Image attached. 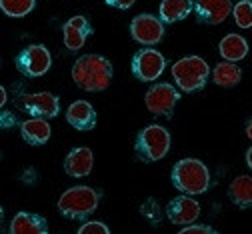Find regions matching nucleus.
Returning a JSON list of instances; mask_svg holds the SVG:
<instances>
[{
	"label": "nucleus",
	"mask_w": 252,
	"mask_h": 234,
	"mask_svg": "<svg viewBox=\"0 0 252 234\" xmlns=\"http://www.w3.org/2000/svg\"><path fill=\"white\" fill-rule=\"evenodd\" d=\"M112 64L100 54H84L72 66V80L86 92H102L112 82Z\"/></svg>",
	"instance_id": "f257e3e1"
},
{
	"label": "nucleus",
	"mask_w": 252,
	"mask_h": 234,
	"mask_svg": "<svg viewBox=\"0 0 252 234\" xmlns=\"http://www.w3.org/2000/svg\"><path fill=\"white\" fill-rule=\"evenodd\" d=\"M172 184L176 190L184 194H204L210 186V172L208 166L198 158H182L172 168Z\"/></svg>",
	"instance_id": "f03ea898"
},
{
	"label": "nucleus",
	"mask_w": 252,
	"mask_h": 234,
	"mask_svg": "<svg viewBox=\"0 0 252 234\" xmlns=\"http://www.w3.org/2000/svg\"><path fill=\"white\" fill-rule=\"evenodd\" d=\"M100 202V192L90 186H72L66 192H62L58 198V212L68 218L84 222L90 214L96 212Z\"/></svg>",
	"instance_id": "7ed1b4c3"
},
{
	"label": "nucleus",
	"mask_w": 252,
	"mask_h": 234,
	"mask_svg": "<svg viewBox=\"0 0 252 234\" xmlns=\"http://www.w3.org/2000/svg\"><path fill=\"white\" fill-rule=\"evenodd\" d=\"M210 66L200 56H184L172 64V78L182 92H198L206 86Z\"/></svg>",
	"instance_id": "20e7f679"
},
{
	"label": "nucleus",
	"mask_w": 252,
	"mask_h": 234,
	"mask_svg": "<svg viewBox=\"0 0 252 234\" xmlns=\"http://www.w3.org/2000/svg\"><path fill=\"white\" fill-rule=\"evenodd\" d=\"M170 150V132L160 124L142 128L134 142V152L142 162H158Z\"/></svg>",
	"instance_id": "39448f33"
},
{
	"label": "nucleus",
	"mask_w": 252,
	"mask_h": 234,
	"mask_svg": "<svg viewBox=\"0 0 252 234\" xmlns=\"http://www.w3.org/2000/svg\"><path fill=\"white\" fill-rule=\"evenodd\" d=\"M14 64L22 76L26 78H40L44 76L50 66H52V56L48 52V48L44 44H30L26 48H22L16 58Z\"/></svg>",
	"instance_id": "423d86ee"
},
{
	"label": "nucleus",
	"mask_w": 252,
	"mask_h": 234,
	"mask_svg": "<svg viewBox=\"0 0 252 234\" xmlns=\"http://www.w3.org/2000/svg\"><path fill=\"white\" fill-rule=\"evenodd\" d=\"M178 100H180V92L172 84L156 82L148 88V92L144 96V104H146L148 112H152L154 116L170 118L178 104Z\"/></svg>",
	"instance_id": "0eeeda50"
},
{
	"label": "nucleus",
	"mask_w": 252,
	"mask_h": 234,
	"mask_svg": "<svg viewBox=\"0 0 252 234\" xmlns=\"http://www.w3.org/2000/svg\"><path fill=\"white\" fill-rule=\"evenodd\" d=\"M132 74L136 76V80L140 82H152V80H158L160 74L166 68V58L152 46L138 50L132 56Z\"/></svg>",
	"instance_id": "6e6552de"
},
{
	"label": "nucleus",
	"mask_w": 252,
	"mask_h": 234,
	"mask_svg": "<svg viewBox=\"0 0 252 234\" xmlns=\"http://www.w3.org/2000/svg\"><path fill=\"white\" fill-rule=\"evenodd\" d=\"M130 36L142 46H156L164 38V22L152 14H138L130 22Z\"/></svg>",
	"instance_id": "1a4fd4ad"
},
{
	"label": "nucleus",
	"mask_w": 252,
	"mask_h": 234,
	"mask_svg": "<svg viewBox=\"0 0 252 234\" xmlns=\"http://www.w3.org/2000/svg\"><path fill=\"white\" fill-rule=\"evenodd\" d=\"M22 108L34 118H56L60 112V100L52 92H34L22 98Z\"/></svg>",
	"instance_id": "9d476101"
},
{
	"label": "nucleus",
	"mask_w": 252,
	"mask_h": 234,
	"mask_svg": "<svg viewBox=\"0 0 252 234\" xmlns=\"http://www.w3.org/2000/svg\"><path fill=\"white\" fill-rule=\"evenodd\" d=\"M166 216L172 224H192L198 220L200 216V204L196 202V200L190 196V194H182V196H176L172 198L168 206H166Z\"/></svg>",
	"instance_id": "9b49d317"
},
{
	"label": "nucleus",
	"mask_w": 252,
	"mask_h": 234,
	"mask_svg": "<svg viewBox=\"0 0 252 234\" xmlns=\"http://www.w3.org/2000/svg\"><path fill=\"white\" fill-rule=\"evenodd\" d=\"M232 12L230 0H194V14L202 24H222Z\"/></svg>",
	"instance_id": "f8f14e48"
},
{
	"label": "nucleus",
	"mask_w": 252,
	"mask_h": 234,
	"mask_svg": "<svg viewBox=\"0 0 252 234\" xmlns=\"http://www.w3.org/2000/svg\"><path fill=\"white\" fill-rule=\"evenodd\" d=\"M92 34V24L86 16L76 14L72 18H68L62 26V36H64V46L70 52H76L84 46L86 38Z\"/></svg>",
	"instance_id": "ddd939ff"
},
{
	"label": "nucleus",
	"mask_w": 252,
	"mask_h": 234,
	"mask_svg": "<svg viewBox=\"0 0 252 234\" xmlns=\"http://www.w3.org/2000/svg\"><path fill=\"white\" fill-rule=\"evenodd\" d=\"M92 166H94V154L90 148L80 146L74 148L66 154L64 158V172L72 178H84L92 172Z\"/></svg>",
	"instance_id": "4468645a"
},
{
	"label": "nucleus",
	"mask_w": 252,
	"mask_h": 234,
	"mask_svg": "<svg viewBox=\"0 0 252 234\" xmlns=\"http://www.w3.org/2000/svg\"><path fill=\"white\" fill-rule=\"evenodd\" d=\"M66 120L76 130H92L96 126V110L86 100H76L66 110Z\"/></svg>",
	"instance_id": "2eb2a0df"
},
{
	"label": "nucleus",
	"mask_w": 252,
	"mask_h": 234,
	"mask_svg": "<svg viewBox=\"0 0 252 234\" xmlns=\"http://www.w3.org/2000/svg\"><path fill=\"white\" fill-rule=\"evenodd\" d=\"M50 134H52V130H50V124L46 118H30L26 122L20 124V136L26 144L30 146H42L50 140Z\"/></svg>",
	"instance_id": "dca6fc26"
},
{
	"label": "nucleus",
	"mask_w": 252,
	"mask_h": 234,
	"mask_svg": "<svg viewBox=\"0 0 252 234\" xmlns=\"http://www.w3.org/2000/svg\"><path fill=\"white\" fill-rule=\"evenodd\" d=\"M12 234H46L48 232V222L44 216L34 214V212H18L8 228Z\"/></svg>",
	"instance_id": "f3484780"
},
{
	"label": "nucleus",
	"mask_w": 252,
	"mask_h": 234,
	"mask_svg": "<svg viewBox=\"0 0 252 234\" xmlns=\"http://www.w3.org/2000/svg\"><path fill=\"white\" fill-rule=\"evenodd\" d=\"M194 10L192 0H162L160 2V20L164 24H176L184 20Z\"/></svg>",
	"instance_id": "a211bd4d"
},
{
	"label": "nucleus",
	"mask_w": 252,
	"mask_h": 234,
	"mask_svg": "<svg viewBox=\"0 0 252 234\" xmlns=\"http://www.w3.org/2000/svg\"><path fill=\"white\" fill-rule=\"evenodd\" d=\"M218 52L228 62H240L248 54V42L240 34H226L218 44Z\"/></svg>",
	"instance_id": "6ab92c4d"
},
{
	"label": "nucleus",
	"mask_w": 252,
	"mask_h": 234,
	"mask_svg": "<svg viewBox=\"0 0 252 234\" xmlns=\"http://www.w3.org/2000/svg\"><path fill=\"white\" fill-rule=\"evenodd\" d=\"M228 196L238 208H252V176H236L228 186Z\"/></svg>",
	"instance_id": "aec40b11"
},
{
	"label": "nucleus",
	"mask_w": 252,
	"mask_h": 234,
	"mask_svg": "<svg viewBox=\"0 0 252 234\" xmlns=\"http://www.w3.org/2000/svg\"><path fill=\"white\" fill-rule=\"evenodd\" d=\"M212 80H214V84L222 86V88H232V86H236L242 80V70L236 66V62L222 60V62H218L214 66Z\"/></svg>",
	"instance_id": "412c9836"
},
{
	"label": "nucleus",
	"mask_w": 252,
	"mask_h": 234,
	"mask_svg": "<svg viewBox=\"0 0 252 234\" xmlns=\"http://www.w3.org/2000/svg\"><path fill=\"white\" fill-rule=\"evenodd\" d=\"M36 8V0H0V10L10 18H24Z\"/></svg>",
	"instance_id": "4be33fe9"
},
{
	"label": "nucleus",
	"mask_w": 252,
	"mask_h": 234,
	"mask_svg": "<svg viewBox=\"0 0 252 234\" xmlns=\"http://www.w3.org/2000/svg\"><path fill=\"white\" fill-rule=\"evenodd\" d=\"M232 16L238 28H252V0H240L232 6Z\"/></svg>",
	"instance_id": "5701e85b"
},
{
	"label": "nucleus",
	"mask_w": 252,
	"mask_h": 234,
	"mask_svg": "<svg viewBox=\"0 0 252 234\" xmlns=\"http://www.w3.org/2000/svg\"><path fill=\"white\" fill-rule=\"evenodd\" d=\"M140 212H142V216L148 218L152 224H158V222H160V208H158V202H156L154 198H148V200H146V202L142 204V208H140Z\"/></svg>",
	"instance_id": "b1692460"
},
{
	"label": "nucleus",
	"mask_w": 252,
	"mask_h": 234,
	"mask_svg": "<svg viewBox=\"0 0 252 234\" xmlns=\"http://www.w3.org/2000/svg\"><path fill=\"white\" fill-rule=\"evenodd\" d=\"M108 226L100 220H90V222H84L80 228H78V234H108Z\"/></svg>",
	"instance_id": "393cba45"
},
{
	"label": "nucleus",
	"mask_w": 252,
	"mask_h": 234,
	"mask_svg": "<svg viewBox=\"0 0 252 234\" xmlns=\"http://www.w3.org/2000/svg\"><path fill=\"white\" fill-rule=\"evenodd\" d=\"M180 234H216V230L208 224H188L180 230Z\"/></svg>",
	"instance_id": "a878e982"
},
{
	"label": "nucleus",
	"mask_w": 252,
	"mask_h": 234,
	"mask_svg": "<svg viewBox=\"0 0 252 234\" xmlns=\"http://www.w3.org/2000/svg\"><path fill=\"white\" fill-rule=\"evenodd\" d=\"M16 124H18V118L12 114V112H8V110H4V112H0V126H2L4 130H10V128H16Z\"/></svg>",
	"instance_id": "bb28decb"
},
{
	"label": "nucleus",
	"mask_w": 252,
	"mask_h": 234,
	"mask_svg": "<svg viewBox=\"0 0 252 234\" xmlns=\"http://www.w3.org/2000/svg\"><path fill=\"white\" fill-rule=\"evenodd\" d=\"M136 0H106V4L112 6V8H118V10H128L134 6Z\"/></svg>",
	"instance_id": "cd10ccee"
},
{
	"label": "nucleus",
	"mask_w": 252,
	"mask_h": 234,
	"mask_svg": "<svg viewBox=\"0 0 252 234\" xmlns=\"http://www.w3.org/2000/svg\"><path fill=\"white\" fill-rule=\"evenodd\" d=\"M246 136L252 140V116H250L248 122H246Z\"/></svg>",
	"instance_id": "c85d7f7f"
},
{
	"label": "nucleus",
	"mask_w": 252,
	"mask_h": 234,
	"mask_svg": "<svg viewBox=\"0 0 252 234\" xmlns=\"http://www.w3.org/2000/svg\"><path fill=\"white\" fill-rule=\"evenodd\" d=\"M246 164H248V168L252 170V146L246 150Z\"/></svg>",
	"instance_id": "c756f323"
},
{
	"label": "nucleus",
	"mask_w": 252,
	"mask_h": 234,
	"mask_svg": "<svg viewBox=\"0 0 252 234\" xmlns=\"http://www.w3.org/2000/svg\"><path fill=\"white\" fill-rule=\"evenodd\" d=\"M0 104H2V106L6 104V90L4 88H0Z\"/></svg>",
	"instance_id": "7c9ffc66"
}]
</instances>
